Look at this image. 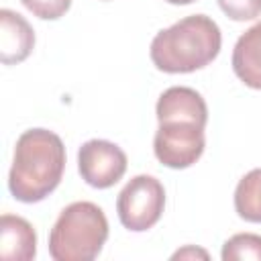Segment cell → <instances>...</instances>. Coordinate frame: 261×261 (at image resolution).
I'll return each mask as SVG.
<instances>
[{"instance_id": "5bb4252c", "label": "cell", "mask_w": 261, "mask_h": 261, "mask_svg": "<svg viewBox=\"0 0 261 261\" xmlns=\"http://www.w3.org/2000/svg\"><path fill=\"white\" fill-rule=\"evenodd\" d=\"M20 2L24 4L27 10H31L37 18L43 20H57L71 6V0H20Z\"/></svg>"}, {"instance_id": "7a4b0ae2", "label": "cell", "mask_w": 261, "mask_h": 261, "mask_svg": "<svg viewBox=\"0 0 261 261\" xmlns=\"http://www.w3.org/2000/svg\"><path fill=\"white\" fill-rule=\"evenodd\" d=\"M222 45L220 27L206 14H190L151 41V61L165 73H192L212 63Z\"/></svg>"}, {"instance_id": "8fae6325", "label": "cell", "mask_w": 261, "mask_h": 261, "mask_svg": "<svg viewBox=\"0 0 261 261\" xmlns=\"http://www.w3.org/2000/svg\"><path fill=\"white\" fill-rule=\"evenodd\" d=\"M234 210L247 222H261V167L251 169L237 184Z\"/></svg>"}, {"instance_id": "8992f818", "label": "cell", "mask_w": 261, "mask_h": 261, "mask_svg": "<svg viewBox=\"0 0 261 261\" xmlns=\"http://www.w3.org/2000/svg\"><path fill=\"white\" fill-rule=\"evenodd\" d=\"M126 153L104 139L86 141L77 151V169L82 179L98 190L112 188L126 171Z\"/></svg>"}, {"instance_id": "277c9868", "label": "cell", "mask_w": 261, "mask_h": 261, "mask_svg": "<svg viewBox=\"0 0 261 261\" xmlns=\"http://www.w3.org/2000/svg\"><path fill=\"white\" fill-rule=\"evenodd\" d=\"M165 208L163 184L147 173L135 175L116 198L118 220L126 230L143 232L155 226Z\"/></svg>"}, {"instance_id": "3957f363", "label": "cell", "mask_w": 261, "mask_h": 261, "mask_svg": "<svg viewBox=\"0 0 261 261\" xmlns=\"http://www.w3.org/2000/svg\"><path fill=\"white\" fill-rule=\"evenodd\" d=\"M108 239V220L94 202H73L61 210L49 232L55 261H92Z\"/></svg>"}, {"instance_id": "30bf717a", "label": "cell", "mask_w": 261, "mask_h": 261, "mask_svg": "<svg viewBox=\"0 0 261 261\" xmlns=\"http://www.w3.org/2000/svg\"><path fill=\"white\" fill-rule=\"evenodd\" d=\"M232 69L245 86L261 90V22L247 29L234 43Z\"/></svg>"}, {"instance_id": "ba28073f", "label": "cell", "mask_w": 261, "mask_h": 261, "mask_svg": "<svg viewBox=\"0 0 261 261\" xmlns=\"http://www.w3.org/2000/svg\"><path fill=\"white\" fill-rule=\"evenodd\" d=\"M155 114L157 120H194L202 126H206L208 122V106L204 102V98L200 96V92H196L194 88L188 86H171L167 88L155 106Z\"/></svg>"}, {"instance_id": "4fadbf2b", "label": "cell", "mask_w": 261, "mask_h": 261, "mask_svg": "<svg viewBox=\"0 0 261 261\" xmlns=\"http://www.w3.org/2000/svg\"><path fill=\"white\" fill-rule=\"evenodd\" d=\"M218 6L230 20L237 22L261 16V0H218Z\"/></svg>"}, {"instance_id": "6da1fadb", "label": "cell", "mask_w": 261, "mask_h": 261, "mask_svg": "<svg viewBox=\"0 0 261 261\" xmlns=\"http://www.w3.org/2000/svg\"><path fill=\"white\" fill-rule=\"evenodd\" d=\"M63 169L65 147L61 137L47 128H29L16 141L8 190L18 202H41L59 186Z\"/></svg>"}, {"instance_id": "5b68a950", "label": "cell", "mask_w": 261, "mask_h": 261, "mask_svg": "<svg viewBox=\"0 0 261 261\" xmlns=\"http://www.w3.org/2000/svg\"><path fill=\"white\" fill-rule=\"evenodd\" d=\"M202 124L194 120H163L153 139V151L159 163L171 169H186L194 165L206 147Z\"/></svg>"}, {"instance_id": "52a82bcc", "label": "cell", "mask_w": 261, "mask_h": 261, "mask_svg": "<svg viewBox=\"0 0 261 261\" xmlns=\"http://www.w3.org/2000/svg\"><path fill=\"white\" fill-rule=\"evenodd\" d=\"M35 47V31L29 20L10 10H0V61L4 65H14L24 61Z\"/></svg>"}, {"instance_id": "7c38bea8", "label": "cell", "mask_w": 261, "mask_h": 261, "mask_svg": "<svg viewBox=\"0 0 261 261\" xmlns=\"http://www.w3.org/2000/svg\"><path fill=\"white\" fill-rule=\"evenodd\" d=\"M222 261H261V234L255 232H239L232 234L220 253Z\"/></svg>"}, {"instance_id": "2e32d148", "label": "cell", "mask_w": 261, "mask_h": 261, "mask_svg": "<svg viewBox=\"0 0 261 261\" xmlns=\"http://www.w3.org/2000/svg\"><path fill=\"white\" fill-rule=\"evenodd\" d=\"M165 2H169V4H192V2H196V0H165Z\"/></svg>"}, {"instance_id": "9c48e42d", "label": "cell", "mask_w": 261, "mask_h": 261, "mask_svg": "<svg viewBox=\"0 0 261 261\" xmlns=\"http://www.w3.org/2000/svg\"><path fill=\"white\" fill-rule=\"evenodd\" d=\"M37 255V232L29 220L14 214L0 216V257L8 261H33Z\"/></svg>"}, {"instance_id": "9a60e30c", "label": "cell", "mask_w": 261, "mask_h": 261, "mask_svg": "<svg viewBox=\"0 0 261 261\" xmlns=\"http://www.w3.org/2000/svg\"><path fill=\"white\" fill-rule=\"evenodd\" d=\"M186 257H202V259H208V253L204 249H196V247H186V249L173 253V259H186Z\"/></svg>"}]
</instances>
